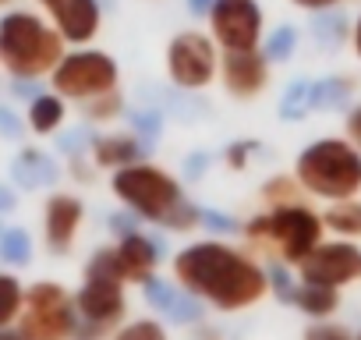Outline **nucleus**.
Returning <instances> with one entry per match:
<instances>
[{"mask_svg":"<svg viewBox=\"0 0 361 340\" xmlns=\"http://www.w3.org/2000/svg\"><path fill=\"white\" fill-rule=\"evenodd\" d=\"M173 280L220 315H238L269 298V273L259 255L224 238H202L177 248L170 259Z\"/></svg>","mask_w":361,"mask_h":340,"instance_id":"nucleus-1","label":"nucleus"},{"mask_svg":"<svg viewBox=\"0 0 361 340\" xmlns=\"http://www.w3.org/2000/svg\"><path fill=\"white\" fill-rule=\"evenodd\" d=\"M110 192L142 224L163 227L170 234H192L202 227V206H195L166 166L138 159L110 174Z\"/></svg>","mask_w":361,"mask_h":340,"instance_id":"nucleus-2","label":"nucleus"},{"mask_svg":"<svg viewBox=\"0 0 361 340\" xmlns=\"http://www.w3.org/2000/svg\"><path fill=\"white\" fill-rule=\"evenodd\" d=\"M245 248L269 262H287L298 269V262L326 238L322 213L312 210L305 199L287 206H266L262 213L248 217L241 224Z\"/></svg>","mask_w":361,"mask_h":340,"instance_id":"nucleus-3","label":"nucleus"},{"mask_svg":"<svg viewBox=\"0 0 361 340\" xmlns=\"http://www.w3.org/2000/svg\"><path fill=\"white\" fill-rule=\"evenodd\" d=\"M75 340H110V333L128 319V280L114 245L89 255L82 269V287L75 291Z\"/></svg>","mask_w":361,"mask_h":340,"instance_id":"nucleus-4","label":"nucleus"},{"mask_svg":"<svg viewBox=\"0 0 361 340\" xmlns=\"http://www.w3.org/2000/svg\"><path fill=\"white\" fill-rule=\"evenodd\" d=\"M64 54H68V43L43 11L11 8L0 18V68L15 82L50 78V71L61 64Z\"/></svg>","mask_w":361,"mask_h":340,"instance_id":"nucleus-5","label":"nucleus"},{"mask_svg":"<svg viewBox=\"0 0 361 340\" xmlns=\"http://www.w3.org/2000/svg\"><path fill=\"white\" fill-rule=\"evenodd\" d=\"M294 178L312 199H354L361 195V149L347 135L315 138L294 156Z\"/></svg>","mask_w":361,"mask_h":340,"instance_id":"nucleus-6","label":"nucleus"},{"mask_svg":"<svg viewBox=\"0 0 361 340\" xmlns=\"http://www.w3.org/2000/svg\"><path fill=\"white\" fill-rule=\"evenodd\" d=\"M50 89L82 107V103H89V99L110 92V89H121V64L106 50L75 47L50 71Z\"/></svg>","mask_w":361,"mask_h":340,"instance_id":"nucleus-7","label":"nucleus"},{"mask_svg":"<svg viewBox=\"0 0 361 340\" xmlns=\"http://www.w3.org/2000/svg\"><path fill=\"white\" fill-rule=\"evenodd\" d=\"M15 326L25 340H75V294L57 280H39L25 287V305Z\"/></svg>","mask_w":361,"mask_h":340,"instance_id":"nucleus-8","label":"nucleus"},{"mask_svg":"<svg viewBox=\"0 0 361 340\" xmlns=\"http://www.w3.org/2000/svg\"><path fill=\"white\" fill-rule=\"evenodd\" d=\"M166 78L180 92H202L220 78V47L202 29H185L166 43Z\"/></svg>","mask_w":361,"mask_h":340,"instance_id":"nucleus-9","label":"nucleus"},{"mask_svg":"<svg viewBox=\"0 0 361 340\" xmlns=\"http://www.w3.org/2000/svg\"><path fill=\"white\" fill-rule=\"evenodd\" d=\"M206 25L220 50H255L266 36V11L259 0H213Z\"/></svg>","mask_w":361,"mask_h":340,"instance_id":"nucleus-10","label":"nucleus"},{"mask_svg":"<svg viewBox=\"0 0 361 340\" xmlns=\"http://www.w3.org/2000/svg\"><path fill=\"white\" fill-rule=\"evenodd\" d=\"M298 277L308 284H322V287H350L361 284V241H347V238H322L301 262H298Z\"/></svg>","mask_w":361,"mask_h":340,"instance_id":"nucleus-11","label":"nucleus"},{"mask_svg":"<svg viewBox=\"0 0 361 340\" xmlns=\"http://www.w3.org/2000/svg\"><path fill=\"white\" fill-rule=\"evenodd\" d=\"M269 75L273 64L262 54V47L255 50H220V85L231 99H259L269 89Z\"/></svg>","mask_w":361,"mask_h":340,"instance_id":"nucleus-12","label":"nucleus"},{"mask_svg":"<svg viewBox=\"0 0 361 340\" xmlns=\"http://www.w3.org/2000/svg\"><path fill=\"white\" fill-rule=\"evenodd\" d=\"M36 8L50 18V25L64 36L68 47H89L103 29L99 0H36Z\"/></svg>","mask_w":361,"mask_h":340,"instance_id":"nucleus-13","label":"nucleus"},{"mask_svg":"<svg viewBox=\"0 0 361 340\" xmlns=\"http://www.w3.org/2000/svg\"><path fill=\"white\" fill-rule=\"evenodd\" d=\"M82 224H85V202L71 192H54L43 206V241L47 248L64 259L71 255L78 234H82Z\"/></svg>","mask_w":361,"mask_h":340,"instance_id":"nucleus-14","label":"nucleus"},{"mask_svg":"<svg viewBox=\"0 0 361 340\" xmlns=\"http://www.w3.org/2000/svg\"><path fill=\"white\" fill-rule=\"evenodd\" d=\"M138 287H142L145 305H149L152 312H159V319L170 322V326H195V322H202V315H206V305H202L195 294H188L177 280H163V277L152 273V277H149L145 284H138Z\"/></svg>","mask_w":361,"mask_h":340,"instance_id":"nucleus-15","label":"nucleus"},{"mask_svg":"<svg viewBox=\"0 0 361 340\" xmlns=\"http://www.w3.org/2000/svg\"><path fill=\"white\" fill-rule=\"evenodd\" d=\"M149 156V142L138 138L135 131H114V135H92L89 145V159L96 170H121L128 163H138Z\"/></svg>","mask_w":361,"mask_h":340,"instance_id":"nucleus-16","label":"nucleus"},{"mask_svg":"<svg viewBox=\"0 0 361 340\" xmlns=\"http://www.w3.org/2000/svg\"><path fill=\"white\" fill-rule=\"evenodd\" d=\"M117 259H121V269H124V280L128 284H145L156 269H159V245L138 227L124 238H117Z\"/></svg>","mask_w":361,"mask_h":340,"instance_id":"nucleus-17","label":"nucleus"},{"mask_svg":"<svg viewBox=\"0 0 361 340\" xmlns=\"http://www.w3.org/2000/svg\"><path fill=\"white\" fill-rule=\"evenodd\" d=\"M68 121V99L61 92H36L25 110V128L32 135H57Z\"/></svg>","mask_w":361,"mask_h":340,"instance_id":"nucleus-18","label":"nucleus"},{"mask_svg":"<svg viewBox=\"0 0 361 340\" xmlns=\"http://www.w3.org/2000/svg\"><path fill=\"white\" fill-rule=\"evenodd\" d=\"M350 18L340 11V8H329V11H315L312 15V25H308V36L315 40L319 50H340L350 43Z\"/></svg>","mask_w":361,"mask_h":340,"instance_id":"nucleus-19","label":"nucleus"},{"mask_svg":"<svg viewBox=\"0 0 361 340\" xmlns=\"http://www.w3.org/2000/svg\"><path fill=\"white\" fill-rule=\"evenodd\" d=\"M57 178H61L57 163H54L47 152H39V149H22V156L15 159V181H18L22 188H29V192L47 188V185H54Z\"/></svg>","mask_w":361,"mask_h":340,"instance_id":"nucleus-20","label":"nucleus"},{"mask_svg":"<svg viewBox=\"0 0 361 340\" xmlns=\"http://www.w3.org/2000/svg\"><path fill=\"white\" fill-rule=\"evenodd\" d=\"M294 308L308 319H333L340 312V291L336 287H322V284H308L298 280L294 291Z\"/></svg>","mask_w":361,"mask_h":340,"instance_id":"nucleus-21","label":"nucleus"},{"mask_svg":"<svg viewBox=\"0 0 361 340\" xmlns=\"http://www.w3.org/2000/svg\"><path fill=\"white\" fill-rule=\"evenodd\" d=\"M322 227L333 238H347V241H361V199H336L326 202L322 210Z\"/></svg>","mask_w":361,"mask_h":340,"instance_id":"nucleus-22","label":"nucleus"},{"mask_svg":"<svg viewBox=\"0 0 361 340\" xmlns=\"http://www.w3.org/2000/svg\"><path fill=\"white\" fill-rule=\"evenodd\" d=\"M312 110H315V82L294 78V82L280 92V117H283L287 124H298V121H305Z\"/></svg>","mask_w":361,"mask_h":340,"instance_id":"nucleus-23","label":"nucleus"},{"mask_svg":"<svg viewBox=\"0 0 361 340\" xmlns=\"http://www.w3.org/2000/svg\"><path fill=\"white\" fill-rule=\"evenodd\" d=\"M354 78L350 75H326L315 82V110H343L350 107Z\"/></svg>","mask_w":361,"mask_h":340,"instance_id":"nucleus-24","label":"nucleus"},{"mask_svg":"<svg viewBox=\"0 0 361 340\" xmlns=\"http://www.w3.org/2000/svg\"><path fill=\"white\" fill-rule=\"evenodd\" d=\"M259 199H262V206H287V202L305 199V188H301V181L294 178V170H290V174L266 178L262 188H259Z\"/></svg>","mask_w":361,"mask_h":340,"instance_id":"nucleus-25","label":"nucleus"},{"mask_svg":"<svg viewBox=\"0 0 361 340\" xmlns=\"http://www.w3.org/2000/svg\"><path fill=\"white\" fill-rule=\"evenodd\" d=\"M298 43H301L298 25L283 22V25H276L269 36H262V54L269 57V64H287V61L298 54Z\"/></svg>","mask_w":361,"mask_h":340,"instance_id":"nucleus-26","label":"nucleus"},{"mask_svg":"<svg viewBox=\"0 0 361 340\" xmlns=\"http://www.w3.org/2000/svg\"><path fill=\"white\" fill-rule=\"evenodd\" d=\"M25 305V287L15 273H0V326H15Z\"/></svg>","mask_w":361,"mask_h":340,"instance_id":"nucleus-27","label":"nucleus"},{"mask_svg":"<svg viewBox=\"0 0 361 340\" xmlns=\"http://www.w3.org/2000/svg\"><path fill=\"white\" fill-rule=\"evenodd\" d=\"M110 340H170L166 333V322L163 319H152V315H138V319H124Z\"/></svg>","mask_w":361,"mask_h":340,"instance_id":"nucleus-28","label":"nucleus"},{"mask_svg":"<svg viewBox=\"0 0 361 340\" xmlns=\"http://www.w3.org/2000/svg\"><path fill=\"white\" fill-rule=\"evenodd\" d=\"M0 259L11 262V266H29V259H32V238H29V231H22V227L0 231Z\"/></svg>","mask_w":361,"mask_h":340,"instance_id":"nucleus-29","label":"nucleus"},{"mask_svg":"<svg viewBox=\"0 0 361 340\" xmlns=\"http://www.w3.org/2000/svg\"><path fill=\"white\" fill-rule=\"evenodd\" d=\"M82 114H85V121H89V124L117 121V117L124 114V92H121V89H110V92H103V96H96V99L82 103Z\"/></svg>","mask_w":361,"mask_h":340,"instance_id":"nucleus-30","label":"nucleus"},{"mask_svg":"<svg viewBox=\"0 0 361 340\" xmlns=\"http://www.w3.org/2000/svg\"><path fill=\"white\" fill-rule=\"evenodd\" d=\"M269 273V294L280 301V305H294V291H298V269L287 266V262H269L266 266Z\"/></svg>","mask_w":361,"mask_h":340,"instance_id":"nucleus-31","label":"nucleus"},{"mask_svg":"<svg viewBox=\"0 0 361 340\" xmlns=\"http://www.w3.org/2000/svg\"><path fill=\"white\" fill-rule=\"evenodd\" d=\"M128 124H131V131H135L138 138H145V142L152 145V138H159V131H163V124H166V114L156 110V107H138V110L128 114Z\"/></svg>","mask_w":361,"mask_h":340,"instance_id":"nucleus-32","label":"nucleus"},{"mask_svg":"<svg viewBox=\"0 0 361 340\" xmlns=\"http://www.w3.org/2000/svg\"><path fill=\"white\" fill-rule=\"evenodd\" d=\"M255 152H259V138H234V142L220 152V159H224L227 170H245Z\"/></svg>","mask_w":361,"mask_h":340,"instance_id":"nucleus-33","label":"nucleus"},{"mask_svg":"<svg viewBox=\"0 0 361 340\" xmlns=\"http://www.w3.org/2000/svg\"><path fill=\"white\" fill-rule=\"evenodd\" d=\"M301 340H354V333L336 319H312L301 333Z\"/></svg>","mask_w":361,"mask_h":340,"instance_id":"nucleus-34","label":"nucleus"},{"mask_svg":"<svg viewBox=\"0 0 361 340\" xmlns=\"http://www.w3.org/2000/svg\"><path fill=\"white\" fill-rule=\"evenodd\" d=\"M202 227L227 238V234H241V220L227 217V213H216V210H202Z\"/></svg>","mask_w":361,"mask_h":340,"instance_id":"nucleus-35","label":"nucleus"},{"mask_svg":"<svg viewBox=\"0 0 361 340\" xmlns=\"http://www.w3.org/2000/svg\"><path fill=\"white\" fill-rule=\"evenodd\" d=\"M209 163H213V152H192V156L185 159V174H188L192 181H202Z\"/></svg>","mask_w":361,"mask_h":340,"instance_id":"nucleus-36","label":"nucleus"},{"mask_svg":"<svg viewBox=\"0 0 361 340\" xmlns=\"http://www.w3.org/2000/svg\"><path fill=\"white\" fill-rule=\"evenodd\" d=\"M343 135L361 149V103H354V107H347V117H343Z\"/></svg>","mask_w":361,"mask_h":340,"instance_id":"nucleus-37","label":"nucleus"},{"mask_svg":"<svg viewBox=\"0 0 361 340\" xmlns=\"http://www.w3.org/2000/svg\"><path fill=\"white\" fill-rule=\"evenodd\" d=\"M0 135H8V138H22V117L8 107H0Z\"/></svg>","mask_w":361,"mask_h":340,"instance_id":"nucleus-38","label":"nucleus"},{"mask_svg":"<svg viewBox=\"0 0 361 340\" xmlns=\"http://www.w3.org/2000/svg\"><path fill=\"white\" fill-rule=\"evenodd\" d=\"M290 4L298 8V11H308V15H315V11H329V8H343L347 0H290Z\"/></svg>","mask_w":361,"mask_h":340,"instance_id":"nucleus-39","label":"nucleus"},{"mask_svg":"<svg viewBox=\"0 0 361 340\" xmlns=\"http://www.w3.org/2000/svg\"><path fill=\"white\" fill-rule=\"evenodd\" d=\"M185 8H188L192 18H202V22H206V15H209V8H213V0H185Z\"/></svg>","mask_w":361,"mask_h":340,"instance_id":"nucleus-40","label":"nucleus"},{"mask_svg":"<svg viewBox=\"0 0 361 340\" xmlns=\"http://www.w3.org/2000/svg\"><path fill=\"white\" fill-rule=\"evenodd\" d=\"M350 50L361 57V11H357V18H354V25H350Z\"/></svg>","mask_w":361,"mask_h":340,"instance_id":"nucleus-41","label":"nucleus"},{"mask_svg":"<svg viewBox=\"0 0 361 340\" xmlns=\"http://www.w3.org/2000/svg\"><path fill=\"white\" fill-rule=\"evenodd\" d=\"M0 340H25L18 326H0Z\"/></svg>","mask_w":361,"mask_h":340,"instance_id":"nucleus-42","label":"nucleus"},{"mask_svg":"<svg viewBox=\"0 0 361 340\" xmlns=\"http://www.w3.org/2000/svg\"><path fill=\"white\" fill-rule=\"evenodd\" d=\"M8 210H15V195L8 188H0V213H8Z\"/></svg>","mask_w":361,"mask_h":340,"instance_id":"nucleus-43","label":"nucleus"},{"mask_svg":"<svg viewBox=\"0 0 361 340\" xmlns=\"http://www.w3.org/2000/svg\"><path fill=\"white\" fill-rule=\"evenodd\" d=\"M15 4V0H0V8H11Z\"/></svg>","mask_w":361,"mask_h":340,"instance_id":"nucleus-44","label":"nucleus"},{"mask_svg":"<svg viewBox=\"0 0 361 340\" xmlns=\"http://www.w3.org/2000/svg\"><path fill=\"white\" fill-rule=\"evenodd\" d=\"M354 340H361V329H357V333H354Z\"/></svg>","mask_w":361,"mask_h":340,"instance_id":"nucleus-45","label":"nucleus"}]
</instances>
